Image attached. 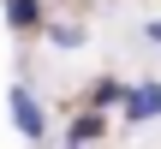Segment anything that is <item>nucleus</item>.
<instances>
[{
	"label": "nucleus",
	"mask_w": 161,
	"mask_h": 149,
	"mask_svg": "<svg viewBox=\"0 0 161 149\" xmlns=\"http://www.w3.org/2000/svg\"><path fill=\"white\" fill-rule=\"evenodd\" d=\"M6 108H12V119H18V131L30 137V143H42L48 137V108L36 102V90L18 78V84H6Z\"/></svg>",
	"instance_id": "nucleus-1"
},
{
	"label": "nucleus",
	"mask_w": 161,
	"mask_h": 149,
	"mask_svg": "<svg viewBox=\"0 0 161 149\" xmlns=\"http://www.w3.org/2000/svg\"><path fill=\"white\" fill-rule=\"evenodd\" d=\"M161 119V78H137L119 102V125H149Z\"/></svg>",
	"instance_id": "nucleus-2"
},
{
	"label": "nucleus",
	"mask_w": 161,
	"mask_h": 149,
	"mask_svg": "<svg viewBox=\"0 0 161 149\" xmlns=\"http://www.w3.org/2000/svg\"><path fill=\"white\" fill-rule=\"evenodd\" d=\"M0 12H6V30L12 36H36L48 24V6L42 0H0Z\"/></svg>",
	"instance_id": "nucleus-3"
},
{
	"label": "nucleus",
	"mask_w": 161,
	"mask_h": 149,
	"mask_svg": "<svg viewBox=\"0 0 161 149\" xmlns=\"http://www.w3.org/2000/svg\"><path fill=\"white\" fill-rule=\"evenodd\" d=\"M102 137H108V113H96V108H84V113H72V119H66V143H102Z\"/></svg>",
	"instance_id": "nucleus-4"
},
{
	"label": "nucleus",
	"mask_w": 161,
	"mask_h": 149,
	"mask_svg": "<svg viewBox=\"0 0 161 149\" xmlns=\"http://www.w3.org/2000/svg\"><path fill=\"white\" fill-rule=\"evenodd\" d=\"M125 90H131L125 78H96V84H90V108H96V113H114V108L125 102Z\"/></svg>",
	"instance_id": "nucleus-5"
},
{
	"label": "nucleus",
	"mask_w": 161,
	"mask_h": 149,
	"mask_svg": "<svg viewBox=\"0 0 161 149\" xmlns=\"http://www.w3.org/2000/svg\"><path fill=\"white\" fill-rule=\"evenodd\" d=\"M36 36H48L54 48H84V42H90V36H84V24H42Z\"/></svg>",
	"instance_id": "nucleus-6"
},
{
	"label": "nucleus",
	"mask_w": 161,
	"mask_h": 149,
	"mask_svg": "<svg viewBox=\"0 0 161 149\" xmlns=\"http://www.w3.org/2000/svg\"><path fill=\"white\" fill-rule=\"evenodd\" d=\"M143 42H149V48H161V18H149V24H143Z\"/></svg>",
	"instance_id": "nucleus-7"
},
{
	"label": "nucleus",
	"mask_w": 161,
	"mask_h": 149,
	"mask_svg": "<svg viewBox=\"0 0 161 149\" xmlns=\"http://www.w3.org/2000/svg\"><path fill=\"white\" fill-rule=\"evenodd\" d=\"M66 149H84V143H66Z\"/></svg>",
	"instance_id": "nucleus-8"
}]
</instances>
